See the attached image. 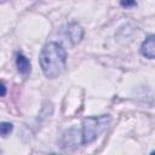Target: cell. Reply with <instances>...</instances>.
I'll return each mask as SVG.
<instances>
[{
	"label": "cell",
	"instance_id": "2",
	"mask_svg": "<svg viewBox=\"0 0 155 155\" xmlns=\"http://www.w3.org/2000/svg\"><path fill=\"white\" fill-rule=\"evenodd\" d=\"M110 124L109 115H101V116H91L82 121L81 128H79V136L82 144H88L93 142Z\"/></svg>",
	"mask_w": 155,
	"mask_h": 155
},
{
	"label": "cell",
	"instance_id": "1",
	"mask_svg": "<svg viewBox=\"0 0 155 155\" xmlns=\"http://www.w3.org/2000/svg\"><path fill=\"white\" fill-rule=\"evenodd\" d=\"M39 63L44 75L48 79L58 78L67 65V52L58 42L46 44L40 52Z\"/></svg>",
	"mask_w": 155,
	"mask_h": 155
},
{
	"label": "cell",
	"instance_id": "5",
	"mask_svg": "<svg viewBox=\"0 0 155 155\" xmlns=\"http://www.w3.org/2000/svg\"><path fill=\"white\" fill-rule=\"evenodd\" d=\"M82 35H84V30L78 23L69 24V27H68V36L70 38L73 44L79 42L82 39Z\"/></svg>",
	"mask_w": 155,
	"mask_h": 155
},
{
	"label": "cell",
	"instance_id": "6",
	"mask_svg": "<svg viewBox=\"0 0 155 155\" xmlns=\"http://www.w3.org/2000/svg\"><path fill=\"white\" fill-rule=\"evenodd\" d=\"M13 130V125L11 122H6V121H2L0 122V136L1 137H7Z\"/></svg>",
	"mask_w": 155,
	"mask_h": 155
},
{
	"label": "cell",
	"instance_id": "3",
	"mask_svg": "<svg viewBox=\"0 0 155 155\" xmlns=\"http://www.w3.org/2000/svg\"><path fill=\"white\" fill-rule=\"evenodd\" d=\"M140 53L149 58V59H154L155 57V45H154V35H149L142 44L140 46Z\"/></svg>",
	"mask_w": 155,
	"mask_h": 155
},
{
	"label": "cell",
	"instance_id": "8",
	"mask_svg": "<svg viewBox=\"0 0 155 155\" xmlns=\"http://www.w3.org/2000/svg\"><path fill=\"white\" fill-rule=\"evenodd\" d=\"M5 94H6V86L0 81V97H2Z\"/></svg>",
	"mask_w": 155,
	"mask_h": 155
},
{
	"label": "cell",
	"instance_id": "7",
	"mask_svg": "<svg viewBox=\"0 0 155 155\" xmlns=\"http://www.w3.org/2000/svg\"><path fill=\"white\" fill-rule=\"evenodd\" d=\"M120 4H121L122 7H133V6H136L134 0H120Z\"/></svg>",
	"mask_w": 155,
	"mask_h": 155
},
{
	"label": "cell",
	"instance_id": "4",
	"mask_svg": "<svg viewBox=\"0 0 155 155\" xmlns=\"http://www.w3.org/2000/svg\"><path fill=\"white\" fill-rule=\"evenodd\" d=\"M16 67H17V70L23 75H27L30 73V62L23 53H17Z\"/></svg>",
	"mask_w": 155,
	"mask_h": 155
}]
</instances>
